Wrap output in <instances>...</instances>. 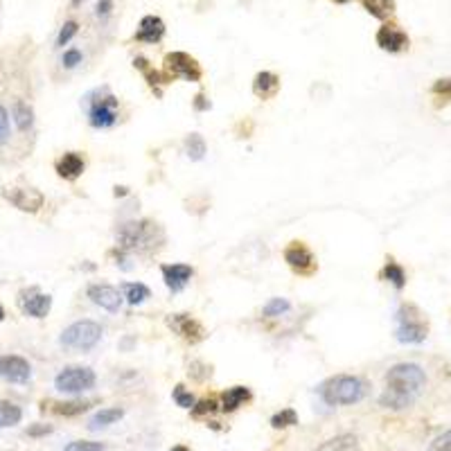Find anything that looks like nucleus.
Segmentation results:
<instances>
[{
  "label": "nucleus",
  "instance_id": "obj_1",
  "mask_svg": "<svg viewBox=\"0 0 451 451\" xmlns=\"http://www.w3.org/2000/svg\"><path fill=\"white\" fill-rule=\"evenodd\" d=\"M427 386V373L417 363H395L386 373V390L379 395V404L390 411H404L413 406Z\"/></svg>",
  "mask_w": 451,
  "mask_h": 451
},
{
  "label": "nucleus",
  "instance_id": "obj_2",
  "mask_svg": "<svg viewBox=\"0 0 451 451\" xmlns=\"http://www.w3.org/2000/svg\"><path fill=\"white\" fill-rule=\"evenodd\" d=\"M163 242H165V235L161 230V226L149 219L124 221L116 230V248L122 250L124 255H131V253H151Z\"/></svg>",
  "mask_w": 451,
  "mask_h": 451
},
{
  "label": "nucleus",
  "instance_id": "obj_3",
  "mask_svg": "<svg viewBox=\"0 0 451 451\" xmlns=\"http://www.w3.org/2000/svg\"><path fill=\"white\" fill-rule=\"evenodd\" d=\"M368 382L359 375H336L320 386V397L328 406L359 404L368 395Z\"/></svg>",
  "mask_w": 451,
  "mask_h": 451
},
{
  "label": "nucleus",
  "instance_id": "obj_4",
  "mask_svg": "<svg viewBox=\"0 0 451 451\" xmlns=\"http://www.w3.org/2000/svg\"><path fill=\"white\" fill-rule=\"evenodd\" d=\"M86 118L93 129H111L120 120V100L111 93L108 86H100L83 97Z\"/></svg>",
  "mask_w": 451,
  "mask_h": 451
},
{
  "label": "nucleus",
  "instance_id": "obj_5",
  "mask_svg": "<svg viewBox=\"0 0 451 451\" xmlns=\"http://www.w3.org/2000/svg\"><path fill=\"white\" fill-rule=\"evenodd\" d=\"M102 334H104V328L100 325V323L91 320V318H83V320L73 323V325H68L61 332L59 343L68 350L91 352L97 343L102 341Z\"/></svg>",
  "mask_w": 451,
  "mask_h": 451
},
{
  "label": "nucleus",
  "instance_id": "obj_6",
  "mask_svg": "<svg viewBox=\"0 0 451 451\" xmlns=\"http://www.w3.org/2000/svg\"><path fill=\"white\" fill-rule=\"evenodd\" d=\"M395 320H397V341L402 343H422L429 334V323L413 303H402Z\"/></svg>",
  "mask_w": 451,
  "mask_h": 451
},
{
  "label": "nucleus",
  "instance_id": "obj_7",
  "mask_svg": "<svg viewBox=\"0 0 451 451\" xmlns=\"http://www.w3.org/2000/svg\"><path fill=\"white\" fill-rule=\"evenodd\" d=\"M95 384H97V375L88 365H68V368H64L54 377V388L68 395L86 392L95 388Z\"/></svg>",
  "mask_w": 451,
  "mask_h": 451
},
{
  "label": "nucleus",
  "instance_id": "obj_8",
  "mask_svg": "<svg viewBox=\"0 0 451 451\" xmlns=\"http://www.w3.org/2000/svg\"><path fill=\"white\" fill-rule=\"evenodd\" d=\"M163 73L172 81L174 79H186V81H192V83H199L201 77H203L201 64L188 52H169V54H165Z\"/></svg>",
  "mask_w": 451,
  "mask_h": 451
},
{
  "label": "nucleus",
  "instance_id": "obj_9",
  "mask_svg": "<svg viewBox=\"0 0 451 451\" xmlns=\"http://www.w3.org/2000/svg\"><path fill=\"white\" fill-rule=\"evenodd\" d=\"M282 258H285V262L289 264V269L295 275L309 278V275H314L316 269H318V262L314 258L312 248H309L305 242H298V239L285 246V253H282Z\"/></svg>",
  "mask_w": 451,
  "mask_h": 451
},
{
  "label": "nucleus",
  "instance_id": "obj_10",
  "mask_svg": "<svg viewBox=\"0 0 451 451\" xmlns=\"http://www.w3.org/2000/svg\"><path fill=\"white\" fill-rule=\"evenodd\" d=\"M167 323V328L172 330L176 336H181L183 341L190 343V345H196V343H201L203 338H206V328L201 325L199 320H196L194 316L186 314V312H178V314H169L165 318Z\"/></svg>",
  "mask_w": 451,
  "mask_h": 451
},
{
  "label": "nucleus",
  "instance_id": "obj_11",
  "mask_svg": "<svg viewBox=\"0 0 451 451\" xmlns=\"http://www.w3.org/2000/svg\"><path fill=\"white\" fill-rule=\"evenodd\" d=\"M3 196L14 208H19V210H23V213H30V215L39 213L46 203V196L41 194L36 188H16V186L5 188Z\"/></svg>",
  "mask_w": 451,
  "mask_h": 451
},
{
  "label": "nucleus",
  "instance_id": "obj_12",
  "mask_svg": "<svg viewBox=\"0 0 451 451\" xmlns=\"http://www.w3.org/2000/svg\"><path fill=\"white\" fill-rule=\"evenodd\" d=\"M0 377L11 384H27L32 377V365L25 357L3 355L0 357Z\"/></svg>",
  "mask_w": 451,
  "mask_h": 451
},
{
  "label": "nucleus",
  "instance_id": "obj_13",
  "mask_svg": "<svg viewBox=\"0 0 451 451\" xmlns=\"http://www.w3.org/2000/svg\"><path fill=\"white\" fill-rule=\"evenodd\" d=\"M86 295L91 298V303L106 309V312H111V314H118L120 307H122V300H124L120 289L106 285V282H93V285H88Z\"/></svg>",
  "mask_w": 451,
  "mask_h": 451
},
{
  "label": "nucleus",
  "instance_id": "obj_14",
  "mask_svg": "<svg viewBox=\"0 0 451 451\" xmlns=\"http://www.w3.org/2000/svg\"><path fill=\"white\" fill-rule=\"evenodd\" d=\"M161 273H163L165 287L172 293H178V291L186 289L190 285V280L194 278V266L192 264H183V262L161 264Z\"/></svg>",
  "mask_w": 451,
  "mask_h": 451
},
{
  "label": "nucleus",
  "instance_id": "obj_15",
  "mask_svg": "<svg viewBox=\"0 0 451 451\" xmlns=\"http://www.w3.org/2000/svg\"><path fill=\"white\" fill-rule=\"evenodd\" d=\"M23 314L32 316V318H46L52 309V295L48 293H41L36 287L27 289L21 293V300H19Z\"/></svg>",
  "mask_w": 451,
  "mask_h": 451
},
{
  "label": "nucleus",
  "instance_id": "obj_16",
  "mask_svg": "<svg viewBox=\"0 0 451 451\" xmlns=\"http://www.w3.org/2000/svg\"><path fill=\"white\" fill-rule=\"evenodd\" d=\"M375 41H377L379 48H382L384 52H390V54L404 52L408 48V44H411V41H408V36H406V32L400 30V27L392 25V23H386V25L379 27Z\"/></svg>",
  "mask_w": 451,
  "mask_h": 451
},
{
  "label": "nucleus",
  "instance_id": "obj_17",
  "mask_svg": "<svg viewBox=\"0 0 451 451\" xmlns=\"http://www.w3.org/2000/svg\"><path fill=\"white\" fill-rule=\"evenodd\" d=\"M165 32H167L165 21H163L161 16H153V14H147V16L140 19L138 30H136L133 39L140 41V44H158V41H163Z\"/></svg>",
  "mask_w": 451,
  "mask_h": 451
},
{
  "label": "nucleus",
  "instance_id": "obj_18",
  "mask_svg": "<svg viewBox=\"0 0 451 451\" xmlns=\"http://www.w3.org/2000/svg\"><path fill=\"white\" fill-rule=\"evenodd\" d=\"M56 174L66 181H77L83 172H86V158L79 151H66L64 156L54 163Z\"/></svg>",
  "mask_w": 451,
  "mask_h": 451
},
{
  "label": "nucleus",
  "instance_id": "obj_19",
  "mask_svg": "<svg viewBox=\"0 0 451 451\" xmlns=\"http://www.w3.org/2000/svg\"><path fill=\"white\" fill-rule=\"evenodd\" d=\"M280 91V77L271 70H262L253 79V95L260 97V100H271Z\"/></svg>",
  "mask_w": 451,
  "mask_h": 451
},
{
  "label": "nucleus",
  "instance_id": "obj_20",
  "mask_svg": "<svg viewBox=\"0 0 451 451\" xmlns=\"http://www.w3.org/2000/svg\"><path fill=\"white\" fill-rule=\"evenodd\" d=\"M253 400V392L248 386H230L221 392V411L235 413L239 406H244Z\"/></svg>",
  "mask_w": 451,
  "mask_h": 451
},
{
  "label": "nucleus",
  "instance_id": "obj_21",
  "mask_svg": "<svg viewBox=\"0 0 451 451\" xmlns=\"http://www.w3.org/2000/svg\"><path fill=\"white\" fill-rule=\"evenodd\" d=\"M133 68L140 70V73L145 75L147 83H149L151 91L156 93V95H161V86H165V83L172 81L165 73H161V70H156L153 66H149V61L145 59V56H136V59H133Z\"/></svg>",
  "mask_w": 451,
  "mask_h": 451
},
{
  "label": "nucleus",
  "instance_id": "obj_22",
  "mask_svg": "<svg viewBox=\"0 0 451 451\" xmlns=\"http://www.w3.org/2000/svg\"><path fill=\"white\" fill-rule=\"evenodd\" d=\"M124 417V408L120 406H111V408H102V411H97L91 420H88V429L91 431H100L106 429L111 425H116L118 420Z\"/></svg>",
  "mask_w": 451,
  "mask_h": 451
},
{
  "label": "nucleus",
  "instance_id": "obj_23",
  "mask_svg": "<svg viewBox=\"0 0 451 451\" xmlns=\"http://www.w3.org/2000/svg\"><path fill=\"white\" fill-rule=\"evenodd\" d=\"M316 451H361V442L355 433H341L323 442Z\"/></svg>",
  "mask_w": 451,
  "mask_h": 451
},
{
  "label": "nucleus",
  "instance_id": "obj_24",
  "mask_svg": "<svg viewBox=\"0 0 451 451\" xmlns=\"http://www.w3.org/2000/svg\"><path fill=\"white\" fill-rule=\"evenodd\" d=\"M120 289H122V298L129 303V305H133V307L143 305L149 298V295H151L149 287L143 285V282H122Z\"/></svg>",
  "mask_w": 451,
  "mask_h": 451
},
{
  "label": "nucleus",
  "instance_id": "obj_25",
  "mask_svg": "<svg viewBox=\"0 0 451 451\" xmlns=\"http://www.w3.org/2000/svg\"><path fill=\"white\" fill-rule=\"evenodd\" d=\"M11 118L14 122H16L19 126V131H30L32 126H34V111L32 106L23 102V100H16L11 106Z\"/></svg>",
  "mask_w": 451,
  "mask_h": 451
},
{
  "label": "nucleus",
  "instance_id": "obj_26",
  "mask_svg": "<svg viewBox=\"0 0 451 451\" xmlns=\"http://www.w3.org/2000/svg\"><path fill=\"white\" fill-rule=\"evenodd\" d=\"M361 5L370 16L379 21H386L395 14V0H361Z\"/></svg>",
  "mask_w": 451,
  "mask_h": 451
},
{
  "label": "nucleus",
  "instance_id": "obj_27",
  "mask_svg": "<svg viewBox=\"0 0 451 451\" xmlns=\"http://www.w3.org/2000/svg\"><path fill=\"white\" fill-rule=\"evenodd\" d=\"M382 278H384L386 282H390V285H392L395 289H400V291L406 287V271H404V266L397 264L395 260H388V262L384 264Z\"/></svg>",
  "mask_w": 451,
  "mask_h": 451
},
{
  "label": "nucleus",
  "instance_id": "obj_28",
  "mask_svg": "<svg viewBox=\"0 0 451 451\" xmlns=\"http://www.w3.org/2000/svg\"><path fill=\"white\" fill-rule=\"evenodd\" d=\"M23 417V411L19 404L7 402V400H0V429H7L19 425Z\"/></svg>",
  "mask_w": 451,
  "mask_h": 451
},
{
  "label": "nucleus",
  "instance_id": "obj_29",
  "mask_svg": "<svg viewBox=\"0 0 451 451\" xmlns=\"http://www.w3.org/2000/svg\"><path fill=\"white\" fill-rule=\"evenodd\" d=\"M183 147H186L188 158H192V161H203L208 153V145L201 133H190L186 138V143H183Z\"/></svg>",
  "mask_w": 451,
  "mask_h": 451
},
{
  "label": "nucleus",
  "instance_id": "obj_30",
  "mask_svg": "<svg viewBox=\"0 0 451 451\" xmlns=\"http://www.w3.org/2000/svg\"><path fill=\"white\" fill-rule=\"evenodd\" d=\"M88 408H91V402H54L50 411L64 417H75V415L86 413Z\"/></svg>",
  "mask_w": 451,
  "mask_h": 451
},
{
  "label": "nucleus",
  "instance_id": "obj_31",
  "mask_svg": "<svg viewBox=\"0 0 451 451\" xmlns=\"http://www.w3.org/2000/svg\"><path fill=\"white\" fill-rule=\"evenodd\" d=\"M298 425V413L293 408H282V411L271 415V427L273 429H289Z\"/></svg>",
  "mask_w": 451,
  "mask_h": 451
},
{
  "label": "nucleus",
  "instance_id": "obj_32",
  "mask_svg": "<svg viewBox=\"0 0 451 451\" xmlns=\"http://www.w3.org/2000/svg\"><path fill=\"white\" fill-rule=\"evenodd\" d=\"M289 309H291V303L287 298H271L262 307V316L264 318H278L282 314H287Z\"/></svg>",
  "mask_w": 451,
  "mask_h": 451
},
{
  "label": "nucleus",
  "instance_id": "obj_33",
  "mask_svg": "<svg viewBox=\"0 0 451 451\" xmlns=\"http://www.w3.org/2000/svg\"><path fill=\"white\" fill-rule=\"evenodd\" d=\"M79 32V23L77 21H66L59 30V36H56V48H66L70 41H73Z\"/></svg>",
  "mask_w": 451,
  "mask_h": 451
},
{
  "label": "nucleus",
  "instance_id": "obj_34",
  "mask_svg": "<svg viewBox=\"0 0 451 451\" xmlns=\"http://www.w3.org/2000/svg\"><path fill=\"white\" fill-rule=\"evenodd\" d=\"M172 397H174V402L181 406V408H192L194 406V395L183 386V384H178V386H174V392H172Z\"/></svg>",
  "mask_w": 451,
  "mask_h": 451
},
{
  "label": "nucleus",
  "instance_id": "obj_35",
  "mask_svg": "<svg viewBox=\"0 0 451 451\" xmlns=\"http://www.w3.org/2000/svg\"><path fill=\"white\" fill-rule=\"evenodd\" d=\"M113 11H116V3H113V0H97V5H95V19L100 21L102 25L108 23V19L113 16Z\"/></svg>",
  "mask_w": 451,
  "mask_h": 451
},
{
  "label": "nucleus",
  "instance_id": "obj_36",
  "mask_svg": "<svg viewBox=\"0 0 451 451\" xmlns=\"http://www.w3.org/2000/svg\"><path fill=\"white\" fill-rule=\"evenodd\" d=\"M61 64H64L66 70H75L79 64H83V54H81V50H79V48H68V50L64 52V56H61Z\"/></svg>",
  "mask_w": 451,
  "mask_h": 451
},
{
  "label": "nucleus",
  "instance_id": "obj_37",
  "mask_svg": "<svg viewBox=\"0 0 451 451\" xmlns=\"http://www.w3.org/2000/svg\"><path fill=\"white\" fill-rule=\"evenodd\" d=\"M64 451H106V447L102 442H93V440H75L66 445Z\"/></svg>",
  "mask_w": 451,
  "mask_h": 451
},
{
  "label": "nucleus",
  "instance_id": "obj_38",
  "mask_svg": "<svg viewBox=\"0 0 451 451\" xmlns=\"http://www.w3.org/2000/svg\"><path fill=\"white\" fill-rule=\"evenodd\" d=\"M215 411H217V400H201V402H194V406H192L194 417H203V415L215 413Z\"/></svg>",
  "mask_w": 451,
  "mask_h": 451
},
{
  "label": "nucleus",
  "instance_id": "obj_39",
  "mask_svg": "<svg viewBox=\"0 0 451 451\" xmlns=\"http://www.w3.org/2000/svg\"><path fill=\"white\" fill-rule=\"evenodd\" d=\"M429 451H451V429H447L442 435H438L431 445Z\"/></svg>",
  "mask_w": 451,
  "mask_h": 451
},
{
  "label": "nucleus",
  "instance_id": "obj_40",
  "mask_svg": "<svg viewBox=\"0 0 451 451\" xmlns=\"http://www.w3.org/2000/svg\"><path fill=\"white\" fill-rule=\"evenodd\" d=\"M9 140V113L0 104V145H5Z\"/></svg>",
  "mask_w": 451,
  "mask_h": 451
},
{
  "label": "nucleus",
  "instance_id": "obj_41",
  "mask_svg": "<svg viewBox=\"0 0 451 451\" xmlns=\"http://www.w3.org/2000/svg\"><path fill=\"white\" fill-rule=\"evenodd\" d=\"M431 93L433 95H440V97H447V100H449V97H451V77L435 81L433 86H431Z\"/></svg>",
  "mask_w": 451,
  "mask_h": 451
},
{
  "label": "nucleus",
  "instance_id": "obj_42",
  "mask_svg": "<svg viewBox=\"0 0 451 451\" xmlns=\"http://www.w3.org/2000/svg\"><path fill=\"white\" fill-rule=\"evenodd\" d=\"M54 429L50 425H32L30 429H27V435L30 438H44V435H50Z\"/></svg>",
  "mask_w": 451,
  "mask_h": 451
},
{
  "label": "nucleus",
  "instance_id": "obj_43",
  "mask_svg": "<svg viewBox=\"0 0 451 451\" xmlns=\"http://www.w3.org/2000/svg\"><path fill=\"white\" fill-rule=\"evenodd\" d=\"M192 106H194L196 111H210V106H213V104H210V100H208V97H206L203 93H199V95H196L194 100H192Z\"/></svg>",
  "mask_w": 451,
  "mask_h": 451
},
{
  "label": "nucleus",
  "instance_id": "obj_44",
  "mask_svg": "<svg viewBox=\"0 0 451 451\" xmlns=\"http://www.w3.org/2000/svg\"><path fill=\"white\" fill-rule=\"evenodd\" d=\"M172 451H190V447H186V445H174Z\"/></svg>",
  "mask_w": 451,
  "mask_h": 451
},
{
  "label": "nucleus",
  "instance_id": "obj_45",
  "mask_svg": "<svg viewBox=\"0 0 451 451\" xmlns=\"http://www.w3.org/2000/svg\"><path fill=\"white\" fill-rule=\"evenodd\" d=\"M116 196H126V188H116Z\"/></svg>",
  "mask_w": 451,
  "mask_h": 451
},
{
  "label": "nucleus",
  "instance_id": "obj_46",
  "mask_svg": "<svg viewBox=\"0 0 451 451\" xmlns=\"http://www.w3.org/2000/svg\"><path fill=\"white\" fill-rule=\"evenodd\" d=\"M332 3H336V5H348V3H352V0H332Z\"/></svg>",
  "mask_w": 451,
  "mask_h": 451
},
{
  "label": "nucleus",
  "instance_id": "obj_47",
  "mask_svg": "<svg viewBox=\"0 0 451 451\" xmlns=\"http://www.w3.org/2000/svg\"><path fill=\"white\" fill-rule=\"evenodd\" d=\"M129 345H133V338H126V341L122 343V348H129Z\"/></svg>",
  "mask_w": 451,
  "mask_h": 451
},
{
  "label": "nucleus",
  "instance_id": "obj_48",
  "mask_svg": "<svg viewBox=\"0 0 451 451\" xmlns=\"http://www.w3.org/2000/svg\"><path fill=\"white\" fill-rule=\"evenodd\" d=\"M3 320H5V307L0 305V323H3Z\"/></svg>",
  "mask_w": 451,
  "mask_h": 451
},
{
  "label": "nucleus",
  "instance_id": "obj_49",
  "mask_svg": "<svg viewBox=\"0 0 451 451\" xmlns=\"http://www.w3.org/2000/svg\"><path fill=\"white\" fill-rule=\"evenodd\" d=\"M83 3V0H73V3H70V5H73V7H79Z\"/></svg>",
  "mask_w": 451,
  "mask_h": 451
}]
</instances>
